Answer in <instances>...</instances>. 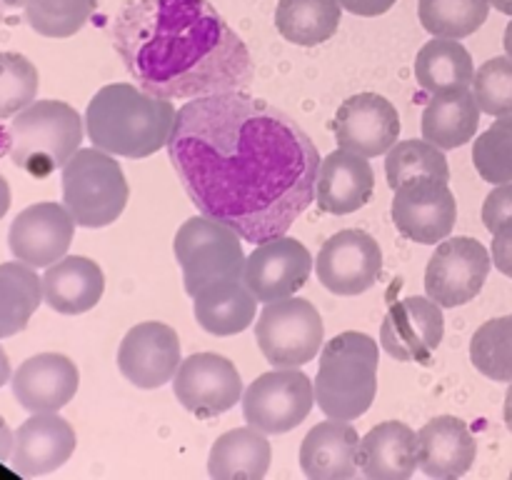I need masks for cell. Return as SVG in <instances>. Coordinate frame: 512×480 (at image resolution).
Listing matches in <instances>:
<instances>
[{
  "instance_id": "20",
  "label": "cell",
  "mask_w": 512,
  "mask_h": 480,
  "mask_svg": "<svg viewBox=\"0 0 512 480\" xmlns=\"http://www.w3.org/2000/svg\"><path fill=\"white\" fill-rule=\"evenodd\" d=\"M13 395L30 413H58L78 393L80 373L70 358L60 353H40L15 370Z\"/></svg>"
},
{
  "instance_id": "42",
  "label": "cell",
  "mask_w": 512,
  "mask_h": 480,
  "mask_svg": "<svg viewBox=\"0 0 512 480\" xmlns=\"http://www.w3.org/2000/svg\"><path fill=\"white\" fill-rule=\"evenodd\" d=\"M25 3L28 0H0V23H20L25 20Z\"/></svg>"
},
{
  "instance_id": "6",
  "label": "cell",
  "mask_w": 512,
  "mask_h": 480,
  "mask_svg": "<svg viewBox=\"0 0 512 480\" xmlns=\"http://www.w3.org/2000/svg\"><path fill=\"white\" fill-rule=\"evenodd\" d=\"M128 180L110 153L80 148L63 165V205L80 228H105L128 205Z\"/></svg>"
},
{
  "instance_id": "28",
  "label": "cell",
  "mask_w": 512,
  "mask_h": 480,
  "mask_svg": "<svg viewBox=\"0 0 512 480\" xmlns=\"http://www.w3.org/2000/svg\"><path fill=\"white\" fill-rule=\"evenodd\" d=\"M270 440L263 430L235 428L220 435L208 455V473L215 480H260L270 468Z\"/></svg>"
},
{
  "instance_id": "39",
  "label": "cell",
  "mask_w": 512,
  "mask_h": 480,
  "mask_svg": "<svg viewBox=\"0 0 512 480\" xmlns=\"http://www.w3.org/2000/svg\"><path fill=\"white\" fill-rule=\"evenodd\" d=\"M512 218V183H503L485 198L483 223L490 233L500 228L505 220Z\"/></svg>"
},
{
  "instance_id": "45",
  "label": "cell",
  "mask_w": 512,
  "mask_h": 480,
  "mask_svg": "<svg viewBox=\"0 0 512 480\" xmlns=\"http://www.w3.org/2000/svg\"><path fill=\"white\" fill-rule=\"evenodd\" d=\"M8 380H10V363H8V355H5V350L0 348V388H3Z\"/></svg>"
},
{
  "instance_id": "36",
  "label": "cell",
  "mask_w": 512,
  "mask_h": 480,
  "mask_svg": "<svg viewBox=\"0 0 512 480\" xmlns=\"http://www.w3.org/2000/svg\"><path fill=\"white\" fill-rule=\"evenodd\" d=\"M473 163L480 178L488 183H512V115H503L478 135L473 145Z\"/></svg>"
},
{
  "instance_id": "37",
  "label": "cell",
  "mask_w": 512,
  "mask_h": 480,
  "mask_svg": "<svg viewBox=\"0 0 512 480\" xmlns=\"http://www.w3.org/2000/svg\"><path fill=\"white\" fill-rule=\"evenodd\" d=\"M38 68L20 53H0V120L35 103Z\"/></svg>"
},
{
  "instance_id": "11",
  "label": "cell",
  "mask_w": 512,
  "mask_h": 480,
  "mask_svg": "<svg viewBox=\"0 0 512 480\" xmlns=\"http://www.w3.org/2000/svg\"><path fill=\"white\" fill-rule=\"evenodd\" d=\"M455 218L458 203L445 180L418 175L395 188L393 223L413 243L438 245L453 233Z\"/></svg>"
},
{
  "instance_id": "26",
  "label": "cell",
  "mask_w": 512,
  "mask_h": 480,
  "mask_svg": "<svg viewBox=\"0 0 512 480\" xmlns=\"http://www.w3.org/2000/svg\"><path fill=\"white\" fill-rule=\"evenodd\" d=\"M195 320L213 335L243 333L258 313V298L243 280H215L193 295Z\"/></svg>"
},
{
  "instance_id": "13",
  "label": "cell",
  "mask_w": 512,
  "mask_h": 480,
  "mask_svg": "<svg viewBox=\"0 0 512 480\" xmlns=\"http://www.w3.org/2000/svg\"><path fill=\"white\" fill-rule=\"evenodd\" d=\"M173 393L185 410L198 418H215L243 398L238 368L218 353H193L180 363Z\"/></svg>"
},
{
  "instance_id": "4",
  "label": "cell",
  "mask_w": 512,
  "mask_h": 480,
  "mask_svg": "<svg viewBox=\"0 0 512 480\" xmlns=\"http://www.w3.org/2000/svg\"><path fill=\"white\" fill-rule=\"evenodd\" d=\"M378 343L368 333L345 330L320 353L315 403L328 418L358 420L378 393Z\"/></svg>"
},
{
  "instance_id": "3",
  "label": "cell",
  "mask_w": 512,
  "mask_h": 480,
  "mask_svg": "<svg viewBox=\"0 0 512 480\" xmlns=\"http://www.w3.org/2000/svg\"><path fill=\"white\" fill-rule=\"evenodd\" d=\"M175 105L140 85L110 83L93 95L85 110V130L95 148L123 158H148L168 148Z\"/></svg>"
},
{
  "instance_id": "31",
  "label": "cell",
  "mask_w": 512,
  "mask_h": 480,
  "mask_svg": "<svg viewBox=\"0 0 512 480\" xmlns=\"http://www.w3.org/2000/svg\"><path fill=\"white\" fill-rule=\"evenodd\" d=\"M43 303V278L30 265H0V340L28 328V320Z\"/></svg>"
},
{
  "instance_id": "8",
  "label": "cell",
  "mask_w": 512,
  "mask_h": 480,
  "mask_svg": "<svg viewBox=\"0 0 512 480\" xmlns=\"http://www.w3.org/2000/svg\"><path fill=\"white\" fill-rule=\"evenodd\" d=\"M323 338V318L315 305L293 295L265 303L255 323L260 353L275 368H300L315 360L318 350L323 348Z\"/></svg>"
},
{
  "instance_id": "30",
  "label": "cell",
  "mask_w": 512,
  "mask_h": 480,
  "mask_svg": "<svg viewBox=\"0 0 512 480\" xmlns=\"http://www.w3.org/2000/svg\"><path fill=\"white\" fill-rule=\"evenodd\" d=\"M343 5L340 0H278L275 25L295 45H320L338 33Z\"/></svg>"
},
{
  "instance_id": "47",
  "label": "cell",
  "mask_w": 512,
  "mask_h": 480,
  "mask_svg": "<svg viewBox=\"0 0 512 480\" xmlns=\"http://www.w3.org/2000/svg\"><path fill=\"white\" fill-rule=\"evenodd\" d=\"M490 5H493V8H498L500 13L512 15V0H490Z\"/></svg>"
},
{
  "instance_id": "12",
  "label": "cell",
  "mask_w": 512,
  "mask_h": 480,
  "mask_svg": "<svg viewBox=\"0 0 512 480\" xmlns=\"http://www.w3.org/2000/svg\"><path fill=\"white\" fill-rule=\"evenodd\" d=\"M315 273L330 293L360 295L378 283L383 273V250L365 230H340L320 248Z\"/></svg>"
},
{
  "instance_id": "49",
  "label": "cell",
  "mask_w": 512,
  "mask_h": 480,
  "mask_svg": "<svg viewBox=\"0 0 512 480\" xmlns=\"http://www.w3.org/2000/svg\"><path fill=\"white\" fill-rule=\"evenodd\" d=\"M510 478H512V473H510Z\"/></svg>"
},
{
  "instance_id": "9",
  "label": "cell",
  "mask_w": 512,
  "mask_h": 480,
  "mask_svg": "<svg viewBox=\"0 0 512 480\" xmlns=\"http://www.w3.org/2000/svg\"><path fill=\"white\" fill-rule=\"evenodd\" d=\"M315 403L313 380L298 368H275L250 383L243 395L248 425L265 435L288 433L310 415Z\"/></svg>"
},
{
  "instance_id": "15",
  "label": "cell",
  "mask_w": 512,
  "mask_h": 480,
  "mask_svg": "<svg viewBox=\"0 0 512 480\" xmlns=\"http://www.w3.org/2000/svg\"><path fill=\"white\" fill-rule=\"evenodd\" d=\"M180 363V340L170 325L148 320L125 333L118 348V370L138 388H163L175 378Z\"/></svg>"
},
{
  "instance_id": "25",
  "label": "cell",
  "mask_w": 512,
  "mask_h": 480,
  "mask_svg": "<svg viewBox=\"0 0 512 480\" xmlns=\"http://www.w3.org/2000/svg\"><path fill=\"white\" fill-rule=\"evenodd\" d=\"M105 275L85 255H63L43 275V300L63 315H80L103 298Z\"/></svg>"
},
{
  "instance_id": "17",
  "label": "cell",
  "mask_w": 512,
  "mask_h": 480,
  "mask_svg": "<svg viewBox=\"0 0 512 480\" xmlns=\"http://www.w3.org/2000/svg\"><path fill=\"white\" fill-rule=\"evenodd\" d=\"M75 220L65 205L35 203L18 213L8 230V245L15 260L30 268H48L68 253Z\"/></svg>"
},
{
  "instance_id": "35",
  "label": "cell",
  "mask_w": 512,
  "mask_h": 480,
  "mask_svg": "<svg viewBox=\"0 0 512 480\" xmlns=\"http://www.w3.org/2000/svg\"><path fill=\"white\" fill-rule=\"evenodd\" d=\"M98 8V0H28L25 20L45 38H70Z\"/></svg>"
},
{
  "instance_id": "33",
  "label": "cell",
  "mask_w": 512,
  "mask_h": 480,
  "mask_svg": "<svg viewBox=\"0 0 512 480\" xmlns=\"http://www.w3.org/2000/svg\"><path fill=\"white\" fill-rule=\"evenodd\" d=\"M470 360L485 378L512 383V313L480 325L470 340Z\"/></svg>"
},
{
  "instance_id": "21",
  "label": "cell",
  "mask_w": 512,
  "mask_h": 480,
  "mask_svg": "<svg viewBox=\"0 0 512 480\" xmlns=\"http://www.w3.org/2000/svg\"><path fill=\"white\" fill-rule=\"evenodd\" d=\"M375 190V175L368 158L350 150H333L320 160L315 180V203L323 213L348 215L363 208Z\"/></svg>"
},
{
  "instance_id": "5",
  "label": "cell",
  "mask_w": 512,
  "mask_h": 480,
  "mask_svg": "<svg viewBox=\"0 0 512 480\" xmlns=\"http://www.w3.org/2000/svg\"><path fill=\"white\" fill-rule=\"evenodd\" d=\"M83 118L63 100H35L8 125V153L35 178L55 173L80 150Z\"/></svg>"
},
{
  "instance_id": "40",
  "label": "cell",
  "mask_w": 512,
  "mask_h": 480,
  "mask_svg": "<svg viewBox=\"0 0 512 480\" xmlns=\"http://www.w3.org/2000/svg\"><path fill=\"white\" fill-rule=\"evenodd\" d=\"M493 263L500 273L512 278V218L493 233Z\"/></svg>"
},
{
  "instance_id": "10",
  "label": "cell",
  "mask_w": 512,
  "mask_h": 480,
  "mask_svg": "<svg viewBox=\"0 0 512 480\" xmlns=\"http://www.w3.org/2000/svg\"><path fill=\"white\" fill-rule=\"evenodd\" d=\"M493 258L475 238L440 240L425 268V293L440 308H458L480 295Z\"/></svg>"
},
{
  "instance_id": "41",
  "label": "cell",
  "mask_w": 512,
  "mask_h": 480,
  "mask_svg": "<svg viewBox=\"0 0 512 480\" xmlns=\"http://www.w3.org/2000/svg\"><path fill=\"white\" fill-rule=\"evenodd\" d=\"M398 0H340L345 10L353 15H363V18H375V15L388 13Z\"/></svg>"
},
{
  "instance_id": "22",
  "label": "cell",
  "mask_w": 512,
  "mask_h": 480,
  "mask_svg": "<svg viewBox=\"0 0 512 480\" xmlns=\"http://www.w3.org/2000/svg\"><path fill=\"white\" fill-rule=\"evenodd\" d=\"M360 435L350 420H323L300 445V468L310 480H345L360 470Z\"/></svg>"
},
{
  "instance_id": "38",
  "label": "cell",
  "mask_w": 512,
  "mask_h": 480,
  "mask_svg": "<svg viewBox=\"0 0 512 480\" xmlns=\"http://www.w3.org/2000/svg\"><path fill=\"white\" fill-rule=\"evenodd\" d=\"M473 95L483 113L495 118L512 115V60L493 58L480 65L473 78Z\"/></svg>"
},
{
  "instance_id": "24",
  "label": "cell",
  "mask_w": 512,
  "mask_h": 480,
  "mask_svg": "<svg viewBox=\"0 0 512 480\" xmlns=\"http://www.w3.org/2000/svg\"><path fill=\"white\" fill-rule=\"evenodd\" d=\"M360 473L370 480H408L418 470V433L400 420L375 425L360 438Z\"/></svg>"
},
{
  "instance_id": "46",
  "label": "cell",
  "mask_w": 512,
  "mask_h": 480,
  "mask_svg": "<svg viewBox=\"0 0 512 480\" xmlns=\"http://www.w3.org/2000/svg\"><path fill=\"white\" fill-rule=\"evenodd\" d=\"M503 415H505V425H508V430L512 433V383H510V388H508V395H505Z\"/></svg>"
},
{
  "instance_id": "19",
  "label": "cell",
  "mask_w": 512,
  "mask_h": 480,
  "mask_svg": "<svg viewBox=\"0 0 512 480\" xmlns=\"http://www.w3.org/2000/svg\"><path fill=\"white\" fill-rule=\"evenodd\" d=\"M73 425L58 413H33L15 430L10 468L25 478L48 475L70 460L75 450Z\"/></svg>"
},
{
  "instance_id": "2",
  "label": "cell",
  "mask_w": 512,
  "mask_h": 480,
  "mask_svg": "<svg viewBox=\"0 0 512 480\" xmlns=\"http://www.w3.org/2000/svg\"><path fill=\"white\" fill-rule=\"evenodd\" d=\"M110 38L125 70L158 98H205L253 83L248 45L208 0H128Z\"/></svg>"
},
{
  "instance_id": "29",
  "label": "cell",
  "mask_w": 512,
  "mask_h": 480,
  "mask_svg": "<svg viewBox=\"0 0 512 480\" xmlns=\"http://www.w3.org/2000/svg\"><path fill=\"white\" fill-rule=\"evenodd\" d=\"M415 78L428 93L473 88L475 65L460 40L435 38L420 48L415 58Z\"/></svg>"
},
{
  "instance_id": "14",
  "label": "cell",
  "mask_w": 512,
  "mask_h": 480,
  "mask_svg": "<svg viewBox=\"0 0 512 480\" xmlns=\"http://www.w3.org/2000/svg\"><path fill=\"white\" fill-rule=\"evenodd\" d=\"M310 270L313 258L308 248L300 240L280 235L255 245L253 253L245 258L243 283L258 298V303H273L298 293L308 283Z\"/></svg>"
},
{
  "instance_id": "7",
  "label": "cell",
  "mask_w": 512,
  "mask_h": 480,
  "mask_svg": "<svg viewBox=\"0 0 512 480\" xmlns=\"http://www.w3.org/2000/svg\"><path fill=\"white\" fill-rule=\"evenodd\" d=\"M240 235L220 220L200 215L185 220L173 240L175 260L183 268L185 293L195 295L215 280H243L245 253Z\"/></svg>"
},
{
  "instance_id": "43",
  "label": "cell",
  "mask_w": 512,
  "mask_h": 480,
  "mask_svg": "<svg viewBox=\"0 0 512 480\" xmlns=\"http://www.w3.org/2000/svg\"><path fill=\"white\" fill-rule=\"evenodd\" d=\"M13 443H15V435L10 433L8 423L0 418V463H8L10 455H13Z\"/></svg>"
},
{
  "instance_id": "18",
  "label": "cell",
  "mask_w": 512,
  "mask_h": 480,
  "mask_svg": "<svg viewBox=\"0 0 512 480\" xmlns=\"http://www.w3.org/2000/svg\"><path fill=\"white\" fill-rule=\"evenodd\" d=\"M445 335L443 310L430 298H405L395 303L380 325V345L400 363H423L438 350Z\"/></svg>"
},
{
  "instance_id": "48",
  "label": "cell",
  "mask_w": 512,
  "mask_h": 480,
  "mask_svg": "<svg viewBox=\"0 0 512 480\" xmlns=\"http://www.w3.org/2000/svg\"><path fill=\"white\" fill-rule=\"evenodd\" d=\"M505 53H508V58L512 60V20L508 23V28H505Z\"/></svg>"
},
{
  "instance_id": "27",
  "label": "cell",
  "mask_w": 512,
  "mask_h": 480,
  "mask_svg": "<svg viewBox=\"0 0 512 480\" xmlns=\"http://www.w3.org/2000/svg\"><path fill=\"white\" fill-rule=\"evenodd\" d=\"M480 105L468 88L435 93L423 110V138L440 150H453L475 138Z\"/></svg>"
},
{
  "instance_id": "16",
  "label": "cell",
  "mask_w": 512,
  "mask_h": 480,
  "mask_svg": "<svg viewBox=\"0 0 512 480\" xmlns=\"http://www.w3.org/2000/svg\"><path fill=\"white\" fill-rule=\"evenodd\" d=\"M333 133L340 148L363 158H378L398 143L400 115L383 95L358 93L338 108Z\"/></svg>"
},
{
  "instance_id": "34",
  "label": "cell",
  "mask_w": 512,
  "mask_h": 480,
  "mask_svg": "<svg viewBox=\"0 0 512 480\" xmlns=\"http://www.w3.org/2000/svg\"><path fill=\"white\" fill-rule=\"evenodd\" d=\"M385 175H388L390 188H398L405 180L418 178V175H433L448 183L450 180V168L448 158L443 155V150L438 145L428 143V140H403V143H395L388 150V158H385Z\"/></svg>"
},
{
  "instance_id": "32",
  "label": "cell",
  "mask_w": 512,
  "mask_h": 480,
  "mask_svg": "<svg viewBox=\"0 0 512 480\" xmlns=\"http://www.w3.org/2000/svg\"><path fill=\"white\" fill-rule=\"evenodd\" d=\"M490 0H420L418 18L435 38H468L488 20Z\"/></svg>"
},
{
  "instance_id": "44",
  "label": "cell",
  "mask_w": 512,
  "mask_h": 480,
  "mask_svg": "<svg viewBox=\"0 0 512 480\" xmlns=\"http://www.w3.org/2000/svg\"><path fill=\"white\" fill-rule=\"evenodd\" d=\"M10 208V188L8 183H5V178L0 175V220H3V215L8 213Z\"/></svg>"
},
{
  "instance_id": "23",
  "label": "cell",
  "mask_w": 512,
  "mask_h": 480,
  "mask_svg": "<svg viewBox=\"0 0 512 480\" xmlns=\"http://www.w3.org/2000/svg\"><path fill=\"white\" fill-rule=\"evenodd\" d=\"M478 443L455 415H440L425 423L418 433V468L438 480L460 478L473 468Z\"/></svg>"
},
{
  "instance_id": "1",
  "label": "cell",
  "mask_w": 512,
  "mask_h": 480,
  "mask_svg": "<svg viewBox=\"0 0 512 480\" xmlns=\"http://www.w3.org/2000/svg\"><path fill=\"white\" fill-rule=\"evenodd\" d=\"M168 153L200 215L253 245L288 233L315 203V143L290 115L243 90L188 100Z\"/></svg>"
}]
</instances>
